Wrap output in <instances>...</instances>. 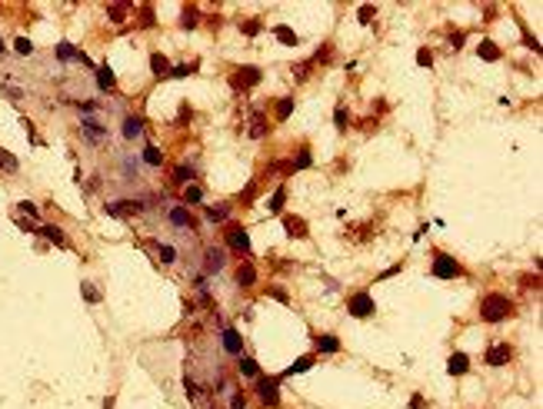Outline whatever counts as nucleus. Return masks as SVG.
Masks as SVG:
<instances>
[{"instance_id":"1","label":"nucleus","mask_w":543,"mask_h":409,"mask_svg":"<svg viewBox=\"0 0 543 409\" xmlns=\"http://www.w3.org/2000/svg\"><path fill=\"white\" fill-rule=\"evenodd\" d=\"M510 313H513V303L503 296V293H490V296H483V303H480L483 323H503Z\"/></svg>"},{"instance_id":"2","label":"nucleus","mask_w":543,"mask_h":409,"mask_svg":"<svg viewBox=\"0 0 543 409\" xmlns=\"http://www.w3.org/2000/svg\"><path fill=\"white\" fill-rule=\"evenodd\" d=\"M463 270H460V263H456L453 256H447V253H437L433 256V276L437 279H453L460 276Z\"/></svg>"},{"instance_id":"3","label":"nucleus","mask_w":543,"mask_h":409,"mask_svg":"<svg viewBox=\"0 0 543 409\" xmlns=\"http://www.w3.org/2000/svg\"><path fill=\"white\" fill-rule=\"evenodd\" d=\"M347 310H350V316H357V320H366L377 306H373V296H370V293H354L350 303H347Z\"/></svg>"},{"instance_id":"4","label":"nucleus","mask_w":543,"mask_h":409,"mask_svg":"<svg viewBox=\"0 0 543 409\" xmlns=\"http://www.w3.org/2000/svg\"><path fill=\"white\" fill-rule=\"evenodd\" d=\"M257 393H260V399H264L267 406H277L280 403V379H257Z\"/></svg>"},{"instance_id":"5","label":"nucleus","mask_w":543,"mask_h":409,"mask_svg":"<svg viewBox=\"0 0 543 409\" xmlns=\"http://www.w3.org/2000/svg\"><path fill=\"white\" fill-rule=\"evenodd\" d=\"M260 77H264V73H260L257 67H240L230 80H233V87L240 90V87H254V83H260Z\"/></svg>"},{"instance_id":"6","label":"nucleus","mask_w":543,"mask_h":409,"mask_svg":"<svg viewBox=\"0 0 543 409\" xmlns=\"http://www.w3.org/2000/svg\"><path fill=\"white\" fill-rule=\"evenodd\" d=\"M144 203L137 200H117V203H107V216H130V213H140Z\"/></svg>"},{"instance_id":"7","label":"nucleus","mask_w":543,"mask_h":409,"mask_svg":"<svg viewBox=\"0 0 543 409\" xmlns=\"http://www.w3.org/2000/svg\"><path fill=\"white\" fill-rule=\"evenodd\" d=\"M510 343H497V346H490L487 349V366H503V363H510Z\"/></svg>"},{"instance_id":"8","label":"nucleus","mask_w":543,"mask_h":409,"mask_svg":"<svg viewBox=\"0 0 543 409\" xmlns=\"http://www.w3.org/2000/svg\"><path fill=\"white\" fill-rule=\"evenodd\" d=\"M227 243H230L237 253H250V236H247V230H240V226H233V230L227 233Z\"/></svg>"},{"instance_id":"9","label":"nucleus","mask_w":543,"mask_h":409,"mask_svg":"<svg viewBox=\"0 0 543 409\" xmlns=\"http://www.w3.org/2000/svg\"><path fill=\"white\" fill-rule=\"evenodd\" d=\"M223 349H227V353H233V356L244 353V340H240V333L230 330V326L223 330Z\"/></svg>"},{"instance_id":"10","label":"nucleus","mask_w":543,"mask_h":409,"mask_svg":"<svg viewBox=\"0 0 543 409\" xmlns=\"http://www.w3.org/2000/svg\"><path fill=\"white\" fill-rule=\"evenodd\" d=\"M466 369H470V359H466V353H453L450 359H447V373H450V376H463Z\"/></svg>"},{"instance_id":"11","label":"nucleus","mask_w":543,"mask_h":409,"mask_svg":"<svg viewBox=\"0 0 543 409\" xmlns=\"http://www.w3.org/2000/svg\"><path fill=\"white\" fill-rule=\"evenodd\" d=\"M283 230L290 236H307V223L300 220V216H283Z\"/></svg>"},{"instance_id":"12","label":"nucleus","mask_w":543,"mask_h":409,"mask_svg":"<svg viewBox=\"0 0 543 409\" xmlns=\"http://www.w3.org/2000/svg\"><path fill=\"white\" fill-rule=\"evenodd\" d=\"M103 133H107V130H103L97 120H84V136H87L90 143H100V140H103Z\"/></svg>"},{"instance_id":"13","label":"nucleus","mask_w":543,"mask_h":409,"mask_svg":"<svg viewBox=\"0 0 543 409\" xmlns=\"http://www.w3.org/2000/svg\"><path fill=\"white\" fill-rule=\"evenodd\" d=\"M220 270H223V250L210 246L207 250V273H220Z\"/></svg>"},{"instance_id":"14","label":"nucleus","mask_w":543,"mask_h":409,"mask_svg":"<svg viewBox=\"0 0 543 409\" xmlns=\"http://www.w3.org/2000/svg\"><path fill=\"white\" fill-rule=\"evenodd\" d=\"M317 349H320V353H337V349H340V340H337L333 333H323V336H317Z\"/></svg>"},{"instance_id":"15","label":"nucleus","mask_w":543,"mask_h":409,"mask_svg":"<svg viewBox=\"0 0 543 409\" xmlns=\"http://www.w3.org/2000/svg\"><path fill=\"white\" fill-rule=\"evenodd\" d=\"M140 133H144V120H137V117H127V120H123V136H127V140H137Z\"/></svg>"},{"instance_id":"16","label":"nucleus","mask_w":543,"mask_h":409,"mask_svg":"<svg viewBox=\"0 0 543 409\" xmlns=\"http://www.w3.org/2000/svg\"><path fill=\"white\" fill-rule=\"evenodd\" d=\"M250 136H254V140L267 136V117L264 113H254V117H250Z\"/></svg>"},{"instance_id":"17","label":"nucleus","mask_w":543,"mask_h":409,"mask_svg":"<svg viewBox=\"0 0 543 409\" xmlns=\"http://www.w3.org/2000/svg\"><path fill=\"white\" fill-rule=\"evenodd\" d=\"M237 283H240V286H254V283H257V270L250 263H244L240 270H237Z\"/></svg>"},{"instance_id":"18","label":"nucleus","mask_w":543,"mask_h":409,"mask_svg":"<svg viewBox=\"0 0 543 409\" xmlns=\"http://www.w3.org/2000/svg\"><path fill=\"white\" fill-rule=\"evenodd\" d=\"M227 216H230V206H227V203H217V206H207V220H210V223H223V220H227Z\"/></svg>"},{"instance_id":"19","label":"nucleus","mask_w":543,"mask_h":409,"mask_svg":"<svg viewBox=\"0 0 543 409\" xmlns=\"http://www.w3.org/2000/svg\"><path fill=\"white\" fill-rule=\"evenodd\" d=\"M170 223H174V226H193V216H190L183 206H174V210H170Z\"/></svg>"},{"instance_id":"20","label":"nucleus","mask_w":543,"mask_h":409,"mask_svg":"<svg viewBox=\"0 0 543 409\" xmlns=\"http://www.w3.org/2000/svg\"><path fill=\"white\" fill-rule=\"evenodd\" d=\"M240 376H247V379L260 376V366H257V359H250V356H240Z\"/></svg>"},{"instance_id":"21","label":"nucleus","mask_w":543,"mask_h":409,"mask_svg":"<svg viewBox=\"0 0 543 409\" xmlns=\"http://www.w3.org/2000/svg\"><path fill=\"white\" fill-rule=\"evenodd\" d=\"M150 70H154L157 77H167V73H170V64H167V57H164V54H154V57H150Z\"/></svg>"},{"instance_id":"22","label":"nucleus","mask_w":543,"mask_h":409,"mask_svg":"<svg viewBox=\"0 0 543 409\" xmlns=\"http://www.w3.org/2000/svg\"><path fill=\"white\" fill-rule=\"evenodd\" d=\"M477 54H480V60H500V47L490 44V40H483V44L477 47Z\"/></svg>"},{"instance_id":"23","label":"nucleus","mask_w":543,"mask_h":409,"mask_svg":"<svg viewBox=\"0 0 543 409\" xmlns=\"http://www.w3.org/2000/svg\"><path fill=\"white\" fill-rule=\"evenodd\" d=\"M310 366H313V356H300V359H297L293 366H287V373H283V376H297V373H307Z\"/></svg>"},{"instance_id":"24","label":"nucleus","mask_w":543,"mask_h":409,"mask_svg":"<svg viewBox=\"0 0 543 409\" xmlns=\"http://www.w3.org/2000/svg\"><path fill=\"white\" fill-rule=\"evenodd\" d=\"M97 83H100V90H113V87H117L110 67H100V70H97Z\"/></svg>"},{"instance_id":"25","label":"nucleus","mask_w":543,"mask_h":409,"mask_svg":"<svg viewBox=\"0 0 543 409\" xmlns=\"http://www.w3.org/2000/svg\"><path fill=\"white\" fill-rule=\"evenodd\" d=\"M40 233H44L50 243H57V246L67 243V236H64V230H60V226H40Z\"/></svg>"},{"instance_id":"26","label":"nucleus","mask_w":543,"mask_h":409,"mask_svg":"<svg viewBox=\"0 0 543 409\" xmlns=\"http://www.w3.org/2000/svg\"><path fill=\"white\" fill-rule=\"evenodd\" d=\"M273 33H277V40H280V44H287V47H297V33L290 30V27H273Z\"/></svg>"},{"instance_id":"27","label":"nucleus","mask_w":543,"mask_h":409,"mask_svg":"<svg viewBox=\"0 0 543 409\" xmlns=\"http://www.w3.org/2000/svg\"><path fill=\"white\" fill-rule=\"evenodd\" d=\"M283 203H287V187H277V193L270 197V213H280Z\"/></svg>"},{"instance_id":"28","label":"nucleus","mask_w":543,"mask_h":409,"mask_svg":"<svg viewBox=\"0 0 543 409\" xmlns=\"http://www.w3.org/2000/svg\"><path fill=\"white\" fill-rule=\"evenodd\" d=\"M310 163H313V156H310V150L303 146V150H300V156L293 160V163H290V170H307Z\"/></svg>"},{"instance_id":"29","label":"nucleus","mask_w":543,"mask_h":409,"mask_svg":"<svg viewBox=\"0 0 543 409\" xmlns=\"http://www.w3.org/2000/svg\"><path fill=\"white\" fill-rule=\"evenodd\" d=\"M290 113H293V100H290V97H283V100L277 103V120H287Z\"/></svg>"},{"instance_id":"30","label":"nucleus","mask_w":543,"mask_h":409,"mask_svg":"<svg viewBox=\"0 0 543 409\" xmlns=\"http://www.w3.org/2000/svg\"><path fill=\"white\" fill-rule=\"evenodd\" d=\"M373 17H377V7H370V3H363V7L357 10V20H360V23H370Z\"/></svg>"},{"instance_id":"31","label":"nucleus","mask_w":543,"mask_h":409,"mask_svg":"<svg viewBox=\"0 0 543 409\" xmlns=\"http://www.w3.org/2000/svg\"><path fill=\"white\" fill-rule=\"evenodd\" d=\"M310 70H313V60H303V64L293 67V77H297V80H307V77H310Z\"/></svg>"},{"instance_id":"32","label":"nucleus","mask_w":543,"mask_h":409,"mask_svg":"<svg viewBox=\"0 0 543 409\" xmlns=\"http://www.w3.org/2000/svg\"><path fill=\"white\" fill-rule=\"evenodd\" d=\"M333 123H337V130H340V133L347 130V123H350V117H347V107H337V113H333Z\"/></svg>"},{"instance_id":"33","label":"nucleus","mask_w":543,"mask_h":409,"mask_svg":"<svg viewBox=\"0 0 543 409\" xmlns=\"http://www.w3.org/2000/svg\"><path fill=\"white\" fill-rule=\"evenodd\" d=\"M144 160L150 166H160V163H164V156H160V150H157V146H147V150H144Z\"/></svg>"},{"instance_id":"34","label":"nucleus","mask_w":543,"mask_h":409,"mask_svg":"<svg viewBox=\"0 0 543 409\" xmlns=\"http://www.w3.org/2000/svg\"><path fill=\"white\" fill-rule=\"evenodd\" d=\"M157 253H160V260H164V263H174V260H177V250H174V246H167V243L157 246Z\"/></svg>"},{"instance_id":"35","label":"nucleus","mask_w":543,"mask_h":409,"mask_svg":"<svg viewBox=\"0 0 543 409\" xmlns=\"http://www.w3.org/2000/svg\"><path fill=\"white\" fill-rule=\"evenodd\" d=\"M183 200H187V203H200V200H203V190H200V187H187V190H183Z\"/></svg>"},{"instance_id":"36","label":"nucleus","mask_w":543,"mask_h":409,"mask_svg":"<svg viewBox=\"0 0 543 409\" xmlns=\"http://www.w3.org/2000/svg\"><path fill=\"white\" fill-rule=\"evenodd\" d=\"M0 166H3V170H17V160H13V153H7V150H0Z\"/></svg>"},{"instance_id":"37","label":"nucleus","mask_w":543,"mask_h":409,"mask_svg":"<svg viewBox=\"0 0 543 409\" xmlns=\"http://www.w3.org/2000/svg\"><path fill=\"white\" fill-rule=\"evenodd\" d=\"M240 30H244L247 37H257V33H260V20H247V23H240Z\"/></svg>"},{"instance_id":"38","label":"nucleus","mask_w":543,"mask_h":409,"mask_svg":"<svg viewBox=\"0 0 543 409\" xmlns=\"http://www.w3.org/2000/svg\"><path fill=\"white\" fill-rule=\"evenodd\" d=\"M57 57H60V60H70V57H77V50H74L70 44H60V47H57Z\"/></svg>"},{"instance_id":"39","label":"nucleus","mask_w":543,"mask_h":409,"mask_svg":"<svg viewBox=\"0 0 543 409\" xmlns=\"http://www.w3.org/2000/svg\"><path fill=\"white\" fill-rule=\"evenodd\" d=\"M190 177H193V173H190V166H177V170H174V180H177V183H187Z\"/></svg>"},{"instance_id":"40","label":"nucleus","mask_w":543,"mask_h":409,"mask_svg":"<svg viewBox=\"0 0 543 409\" xmlns=\"http://www.w3.org/2000/svg\"><path fill=\"white\" fill-rule=\"evenodd\" d=\"M13 47H17V54H23V57H27V54H33V44L27 40V37H20V40H17Z\"/></svg>"},{"instance_id":"41","label":"nucleus","mask_w":543,"mask_h":409,"mask_svg":"<svg viewBox=\"0 0 543 409\" xmlns=\"http://www.w3.org/2000/svg\"><path fill=\"white\" fill-rule=\"evenodd\" d=\"M417 64H420V67H430L433 64V54H430V50H417Z\"/></svg>"},{"instance_id":"42","label":"nucleus","mask_w":543,"mask_h":409,"mask_svg":"<svg viewBox=\"0 0 543 409\" xmlns=\"http://www.w3.org/2000/svg\"><path fill=\"white\" fill-rule=\"evenodd\" d=\"M84 296H87V303H100V293L90 286V283H84Z\"/></svg>"},{"instance_id":"43","label":"nucleus","mask_w":543,"mask_h":409,"mask_svg":"<svg viewBox=\"0 0 543 409\" xmlns=\"http://www.w3.org/2000/svg\"><path fill=\"white\" fill-rule=\"evenodd\" d=\"M270 296H273V299H280V303H290L287 289H280V286H270Z\"/></svg>"},{"instance_id":"44","label":"nucleus","mask_w":543,"mask_h":409,"mask_svg":"<svg viewBox=\"0 0 543 409\" xmlns=\"http://www.w3.org/2000/svg\"><path fill=\"white\" fill-rule=\"evenodd\" d=\"M183 27H197V10H183Z\"/></svg>"},{"instance_id":"45","label":"nucleus","mask_w":543,"mask_h":409,"mask_svg":"<svg viewBox=\"0 0 543 409\" xmlns=\"http://www.w3.org/2000/svg\"><path fill=\"white\" fill-rule=\"evenodd\" d=\"M107 13H110V20H117V23H120L123 17H127V7H110Z\"/></svg>"},{"instance_id":"46","label":"nucleus","mask_w":543,"mask_h":409,"mask_svg":"<svg viewBox=\"0 0 543 409\" xmlns=\"http://www.w3.org/2000/svg\"><path fill=\"white\" fill-rule=\"evenodd\" d=\"M523 286H527V289H540V273H537V276H523Z\"/></svg>"},{"instance_id":"47","label":"nucleus","mask_w":543,"mask_h":409,"mask_svg":"<svg viewBox=\"0 0 543 409\" xmlns=\"http://www.w3.org/2000/svg\"><path fill=\"white\" fill-rule=\"evenodd\" d=\"M183 386H187V396L190 399H197V383H193V379L187 376V379H183Z\"/></svg>"},{"instance_id":"48","label":"nucleus","mask_w":543,"mask_h":409,"mask_svg":"<svg viewBox=\"0 0 543 409\" xmlns=\"http://www.w3.org/2000/svg\"><path fill=\"white\" fill-rule=\"evenodd\" d=\"M230 409H247V399L244 396H233L230 399Z\"/></svg>"},{"instance_id":"49","label":"nucleus","mask_w":543,"mask_h":409,"mask_svg":"<svg viewBox=\"0 0 543 409\" xmlns=\"http://www.w3.org/2000/svg\"><path fill=\"white\" fill-rule=\"evenodd\" d=\"M410 409H430V406L423 403V396H413V399H410Z\"/></svg>"},{"instance_id":"50","label":"nucleus","mask_w":543,"mask_h":409,"mask_svg":"<svg viewBox=\"0 0 543 409\" xmlns=\"http://www.w3.org/2000/svg\"><path fill=\"white\" fill-rule=\"evenodd\" d=\"M450 44L460 50V47H463V33H450Z\"/></svg>"},{"instance_id":"51","label":"nucleus","mask_w":543,"mask_h":409,"mask_svg":"<svg viewBox=\"0 0 543 409\" xmlns=\"http://www.w3.org/2000/svg\"><path fill=\"white\" fill-rule=\"evenodd\" d=\"M140 17H144V23H147V27L154 23V13H150V7H144V10H140Z\"/></svg>"},{"instance_id":"52","label":"nucleus","mask_w":543,"mask_h":409,"mask_svg":"<svg viewBox=\"0 0 543 409\" xmlns=\"http://www.w3.org/2000/svg\"><path fill=\"white\" fill-rule=\"evenodd\" d=\"M20 213H30V216H37V206H33V203H20Z\"/></svg>"},{"instance_id":"53","label":"nucleus","mask_w":543,"mask_h":409,"mask_svg":"<svg viewBox=\"0 0 543 409\" xmlns=\"http://www.w3.org/2000/svg\"><path fill=\"white\" fill-rule=\"evenodd\" d=\"M170 73H174V77H187V73H190V67H174Z\"/></svg>"},{"instance_id":"54","label":"nucleus","mask_w":543,"mask_h":409,"mask_svg":"<svg viewBox=\"0 0 543 409\" xmlns=\"http://www.w3.org/2000/svg\"><path fill=\"white\" fill-rule=\"evenodd\" d=\"M0 54H3V40H0Z\"/></svg>"}]
</instances>
